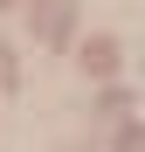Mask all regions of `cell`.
<instances>
[{
	"label": "cell",
	"instance_id": "cell-1",
	"mask_svg": "<svg viewBox=\"0 0 145 152\" xmlns=\"http://www.w3.org/2000/svg\"><path fill=\"white\" fill-rule=\"evenodd\" d=\"M62 28H69V7H62V0L35 7V35H62Z\"/></svg>",
	"mask_w": 145,
	"mask_h": 152
},
{
	"label": "cell",
	"instance_id": "cell-2",
	"mask_svg": "<svg viewBox=\"0 0 145 152\" xmlns=\"http://www.w3.org/2000/svg\"><path fill=\"white\" fill-rule=\"evenodd\" d=\"M83 62H90V69H117V48H111V42H97V48H90Z\"/></svg>",
	"mask_w": 145,
	"mask_h": 152
},
{
	"label": "cell",
	"instance_id": "cell-3",
	"mask_svg": "<svg viewBox=\"0 0 145 152\" xmlns=\"http://www.w3.org/2000/svg\"><path fill=\"white\" fill-rule=\"evenodd\" d=\"M125 152H145V132H125Z\"/></svg>",
	"mask_w": 145,
	"mask_h": 152
}]
</instances>
